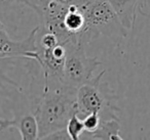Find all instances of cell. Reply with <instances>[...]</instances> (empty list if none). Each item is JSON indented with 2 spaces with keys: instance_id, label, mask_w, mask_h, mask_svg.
Returning a JSON list of instances; mask_svg holds the SVG:
<instances>
[{
  "instance_id": "obj_15",
  "label": "cell",
  "mask_w": 150,
  "mask_h": 140,
  "mask_svg": "<svg viewBox=\"0 0 150 140\" xmlns=\"http://www.w3.org/2000/svg\"><path fill=\"white\" fill-rule=\"evenodd\" d=\"M90 1H93V0H78V6H80V5L84 4L86 2H90Z\"/></svg>"
},
{
  "instance_id": "obj_14",
  "label": "cell",
  "mask_w": 150,
  "mask_h": 140,
  "mask_svg": "<svg viewBox=\"0 0 150 140\" xmlns=\"http://www.w3.org/2000/svg\"><path fill=\"white\" fill-rule=\"evenodd\" d=\"M54 1L65 5H72V4L78 5V0H54Z\"/></svg>"
},
{
  "instance_id": "obj_10",
  "label": "cell",
  "mask_w": 150,
  "mask_h": 140,
  "mask_svg": "<svg viewBox=\"0 0 150 140\" xmlns=\"http://www.w3.org/2000/svg\"><path fill=\"white\" fill-rule=\"evenodd\" d=\"M66 129L68 131L69 135H70L71 139L73 140H78L81 138V135L83 132L86 131L84 128L83 120L78 116V113H74L72 117L70 118L68 124L66 126Z\"/></svg>"
},
{
  "instance_id": "obj_13",
  "label": "cell",
  "mask_w": 150,
  "mask_h": 140,
  "mask_svg": "<svg viewBox=\"0 0 150 140\" xmlns=\"http://www.w3.org/2000/svg\"><path fill=\"white\" fill-rule=\"evenodd\" d=\"M44 139H63V140H70L71 137L69 135L68 131L66 128L61 130H57V131L52 132V133L48 134L47 136L44 137Z\"/></svg>"
},
{
  "instance_id": "obj_11",
  "label": "cell",
  "mask_w": 150,
  "mask_h": 140,
  "mask_svg": "<svg viewBox=\"0 0 150 140\" xmlns=\"http://www.w3.org/2000/svg\"><path fill=\"white\" fill-rule=\"evenodd\" d=\"M45 0H0L1 2V8L5 9L11 6H16V5H26L32 8L36 13H39L40 8H41L42 4L44 3Z\"/></svg>"
},
{
  "instance_id": "obj_7",
  "label": "cell",
  "mask_w": 150,
  "mask_h": 140,
  "mask_svg": "<svg viewBox=\"0 0 150 140\" xmlns=\"http://www.w3.org/2000/svg\"><path fill=\"white\" fill-rule=\"evenodd\" d=\"M127 30H133L138 10L145 8L146 0H107Z\"/></svg>"
},
{
  "instance_id": "obj_12",
  "label": "cell",
  "mask_w": 150,
  "mask_h": 140,
  "mask_svg": "<svg viewBox=\"0 0 150 140\" xmlns=\"http://www.w3.org/2000/svg\"><path fill=\"white\" fill-rule=\"evenodd\" d=\"M82 120H83L86 131H88V132L95 131L96 129H98L101 122H102L101 116L96 113H90V115L86 116L84 118H82Z\"/></svg>"
},
{
  "instance_id": "obj_3",
  "label": "cell",
  "mask_w": 150,
  "mask_h": 140,
  "mask_svg": "<svg viewBox=\"0 0 150 140\" xmlns=\"http://www.w3.org/2000/svg\"><path fill=\"white\" fill-rule=\"evenodd\" d=\"M106 71L101 72L90 82L80 86L76 94L77 113L80 118H84L90 113H96L101 119H118L116 113L119 111L115 101L117 96L109 87L107 82L102 81Z\"/></svg>"
},
{
  "instance_id": "obj_6",
  "label": "cell",
  "mask_w": 150,
  "mask_h": 140,
  "mask_svg": "<svg viewBox=\"0 0 150 140\" xmlns=\"http://www.w3.org/2000/svg\"><path fill=\"white\" fill-rule=\"evenodd\" d=\"M8 128H16L20 132L21 139L23 140L39 139V127L34 113L16 116L11 120H0L1 133H3Z\"/></svg>"
},
{
  "instance_id": "obj_1",
  "label": "cell",
  "mask_w": 150,
  "mask_h": 140,
  "mask_svg": "<svg viewBox=\"0 0 150 140\" xmlns=\"http://www.w3.org/2000/svg\"><path fill=\"white\" fill-rule=\"evenodd\" d=\"M77 90L62 85L44 89L34 111L39 127V139L66 128L70 118L77 113Z\"/></svg>"
},
{
  "instance_id": "obj_2",
  "label": "cell",
  "mask_w": 150,
  "mask_h": 140,
  "mask_svg": "<svg viewBox=\"0 0 150 140\" xmlns=\"http://www.w3.org/2000/svg\"><path fill=\"white\" fill-rule=\"evenodd\" d=\"M78 7L86 17V28L78 34L80 44L86 45L101 35L114 41H121L127 37L129 30L107 0H93Z\"/></svg>"
},
{
  "instance_id": "obj_5",
  "label": "cell",
  "mask_w": 150,
  "mask_h": 140,
  "mask_svg": "<svg viewBox=\"0 0 150 140\" xmlns=\"http://www.w3.org/2000/svg\"><path fill=\"white\" fill-rule=\"evenodd\" d=\"M0 57H26L37 62L39 58L37 44V33L39 26L34 28L28 37L22 41L11 40L4 28V24H0Z\"/></svg>"
},
{
  "instance_id": "obj_8",
  "label": "cell",
  "mask_w": 150,
  "mask_h": 140,
  "mask_svg": "<svg viewBox=\"0 0 150 140\" xmlns=\"http://www.w3.org/2000/svg\"><path fill=\"white\" fill-rule=\"evenodd\" d=\"M119 131V119L103 120L98 129L92 132L84 131L80 139H122Z\"/></svg>"
},
{
  "instance_id": "obj_4",
  "label": "cell",
  "mask_w": 150,
  "mask_h": 140,
  "mask_svg": "<svg viewBox=\"0 0 150 140\" xmlns=\"http://www.w3.org/2000/svg\"><path fill=\"white\" fill-rule=\"evenodd\" d=\"M67 49L64 68V85L78 90L80 86L90 82L94 78L95 71L101 64L97 57H88L84 47L76 42L64 45Z\"/></svg>"
},
{
  "instance_id": "obj_9",
  "label": "cell",
  "mask_w": 150,
  "mask_h": 140,
  "mask_svg": "<svg viewBox=\"0 0 150 140\" xmlns=\"http://www.w3.org/2000/svg\"><path fill=\"white\" fill-rule=\"evenodd\" d=\"M64 23L68 31L74 35H77L78 38V34L81 33L86 28V17L78 5H69L68 13L65 17Z\"/></svg>"
}]
</instances>
